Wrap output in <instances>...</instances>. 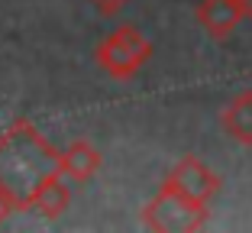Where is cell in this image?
<instances>
[{
	"label": "cell",
	"instance_id": "cell-1",
	"mask_svg": "<svg viewBox=\"0 0 252 233\" xmlns=\"http://www.w3.org/2000/svg\"><path fill=\"white\" fill-rule=\"evenodd\" d=\"M59 156L62 152L45 143L32 123L16 120L0 133V188L10 191L26 211L30 195L52 172H59Z\"/></svg>",
	"mask_w": 252,
	"mask_h": 233
},
{
	"label": "cell",
	"instance_id": "cell-11",
	"mask_svg": "<svg viewBox=\"0 0 252 233\" xmlns=\"http://www.w3.org/2000/svg\"><path fill=\"white\" fill-rule=\"evenodd\" d=\"M243 10H246V16H252V0H243Z\"/></svg>",
	"mask_w": 252,
	"mask_h": 233
},
{
	"label": "cell",
	"instance_id": "cell-8",
	"mask_svg": "<svg viewBox=\"0 0 252 233\" xmlns=\"http://www.w3.org/2000/svg\"><path fill=\"white\" fill-rule=\"evenodd\" d=\"M220 123H223V130L230 133V139H236V143H243V146H252V91L236 94L230 104L223 107Z\"/></svg>",
	"mask_w": 252,
	"mask_h": 233
},
{
	"label": "cell",
	"instance_id": "cell-2",
	"mask_svg": "<svg viewBox=\"0 0 252 233\" xmlns=\"http://www.w3.org/2000/svg\"><path fill=\"white\" fill-rule=\"evenodd\" d=\"M204 220H207V204L188 198L185 191H178L168 181L142 207V224L156 233H191V230H200Z\"/></svg>",
	"mask_w": 252,
	"mask_h": 233
},
{
	"label": "cell",
	"instance_id": "cell-9",
	"mask_svg": "<svg viewBox=\"0 0 252 233\" xmlns=\"http://www.w3.org/2000/svg\"><path fill=\"white\" fill-rule=\"evenodd\" d=\"M16 211H23V204L16 201V198L10 195V191L0 188V224H3V220H7L10 214H16Z\"/></svg>",
	"mask_w": 252,
	"mask_h": 233
},
{
	"label": "cell",
	"instance_id": "cell-7",
	"mask_svg": "<svg viewBox=\"0 0 252 233\" xmlns=\"http://www.w3.org/2000/svg\"><path fill=\"white\" fill-rule=\"evenodd\" d=\"M68 204H71V188L65 185V175H62V172H52V175H49V178H45L42 185H39V188L30 195L26 207L39 211L45 220H59L62 214L68 211Z\"/></svg>",
	"mask_w": 252,
	"mask_h": 233
},
{
	"label": "cell",
	"instance_id": "cell-10",
	"mask_svg": "<svg viewBox=\"0 0 252 233\" xmlns=\"http://www.w3.org/2000/svg\"><path fill=\"white\" fill-rule=\"evenodd\" d=\"M91 3H94V10H97L100 16H117L120 10L129 3V0H91Z\"/></svg>",
	"mask_w": 252,
	"mask_h": 233
},
{
	"label": "cell",
	"instance_id": "cell-3",
	"mask_svg": "<svg viewBox=\"0 0 252 233\" xmlns=\"http://www.w3.org/2000/svg\"><path fill=\"white\" fill-rule=\"evenodd\" d=\"M152 59V42L142 36L136 26H120L110 36L100 39V45L94 49V62L100 65V71H107L117 81H129L146 62Z\"/></svg>",
	"mask_w": 252,
	"mask_h": 233
},
{
	"label": "cell",
	"instance_id": "cell-6",
	"mask_svg": "<svg viewBox=\"0 0 252 233\" xmlns=\"http://www.w3.org/2000/svg\"><path fill=\"white\" fill-rule=\"evenodd\" d=\"M100 162H104V156H100L88 139H74V143H68L65 149H62L59 172L71 181H91L100 172Z\"/></svg>",
	"mask_w": 252,
	"mask_h": 233
},
{
	"label": "cell",
	"instance_id": "cell-4",
	"mask_svg": "<svg viewBox=\"0 0 252 233\" xmlns=\"http://www.w3.org/2000/svg\"><path fill=\"white\" fill-rule=\"evenodd\" d=\"M165 181L175 185L178 191H185L188 198L200 201V204H207L210 198L220 191V175H217L210 166H204L197 156L178 159V162L171 166V172H168V178H165Z\"/></svg>",
	"mask_w": 252,
	"mask_h": 233
},
{
	"label": "cell",
	"instance_id": "cell-5",
	"mask_svg": "<svg viewBox=\"0 0 252 233\" xmlns=\"http://www.w3.org/2000/svg\"><path fill=\"white\" fill-rule=\"evenodd\" d=\"M239 20H246L243 0H200L197 3V23L217 42L230 36L239 26Z\"/></svg>",
	"mask_w": 252,
	"mask_h": 233
}]
</instances>
